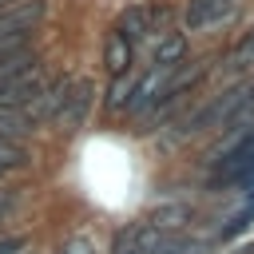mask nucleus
Returning a JSON list of instances; mask_svg holds the SVG:
<instances>
[{"label": "nucleus", "mask_w": 254, "mask_h": 254, "mask_svg": "<svg viewBox=\"0 0 254 254\" xmlns=\"http://www.w3.org/2000/svg\"><path fill=\"white\" fill-rule=\"evenodd\" d=\"M91 99H95V87L87 79H71L67 91H64V99H60V107H56V115H52V123L60 131H79L83 119H87V111H91Z\"/></svg>", "instance_id": "obj_1"}, {"label": "nucleus", "mask_w": 254, "mask_h": 254, "mask_svg": "<svg viewBox=\"0 0 254 254\" xmlns=\"http://www.w3.org/2000/svg\"><path fill=\"white\" fill-rule=\"evenodd\" d=\"M238 8H242V0H190L183 20L190 32H214V28L230 24L238 16Z\"/></svg>", "instance_id": "obj_2"}, {"label": "nucleus", "mask_w": 254, "mask_h": 254, "mask_svg": "<svg viewBox=\"0 0 254 254\" xmlns=\"http://www.w3.org/2000/svg\"><path fill=\"white\" fill-rule=\"evenodd\" d=\"M44 16H48V0H12L0 8V36L36 32Z\"/></svg>", "instance_id": "obj_3"}, {"label": "nucleus", "mask_w": 254, "mask_h": 254, "mask_svg": "<svg viewBox=\"0 0 254 254\" xmlns=\"http://www.w3.org/2000/svg\"><path fill=\"white\" fill-rule=\"evenodd\" d=\"M131 56H135V44H131L119 28H115V32H107V40H103V64H107L111 79L131 71Z\"/></svg>", "instance_id": "obj_4"}, {"label": "nucleus", "mask_w": 254, "mask_h": 254, "mask_svg": "<svg viewBox=\"0 0 254 254\" xmlns=\"http://www.w3.org/2000/svg\"><path fill=\"white\" fill-rule=\"evenodd\" d=\"M119 32L135 44V40H143L147 32H155V12L151 8H143V4H135V8H127L123 16H119Z\"/></svg>", "instance_id": "obj_5"}, {"label": "nucleus", "mask_w": 254, "mask_h": 254, "mask_svg": "<svg viewBox=\"0 0 254 254\" xmlns=\"http://www.w3.org/2000/svg\"><path fill=\"white\" fill-rule=\"evenodd\" d=\"M183 60H187V36L183 32H167L155 44V64L159 67H179Z\"/></svg>", "instance_id": "obj_6"}, {"label": "nucleus", "mask_w": 254, "mask_h": 254, "mask_svg": "<svg viewBox=\"0 0 254 254\" xmlns=\"http://www.w3.org/2000/svg\"><path fill=\"white\" fill-rule=\"evenodd\" d=\"M28 131H36V123L24 115V107H4V103H0V135H8V139H24Z\"/></svg>", "instance_id": "obj_7"}, {"label": "nucleus", "mask_w": 254, "mask_h": 254, "mask_svg": "<svg viewBox=\"0 0 254 254\" xmlns=\"http://www.w3.org/2000/svg\"><path fill=\"white\" fill-rule=\"evenodd\" d=\"M28 163H32L28 147H24L20 139H8V135H0V171H24Z\"/></svg>", "instance_id": "obj_8"}, {"label": "nucleus", "mask_w": 254, "mask_h": 254, "mask_svg": "<svg viewBox=\"0 0 254 254\" xmlns=\"http://www.w3.org/2000/svg\"><path fill=\"white\" fill-rule=\"evenodd\" d=\"M32 67H36V52H32V48H28V52H16V56H0V87L12 83L16 75L32 71Z\"/></svg>", "instance_id": "obj_9"}, {"label": "nucleus", "mask_w": 254, "mask_h": 254, "mask_svg": "<svg viewBox=\"0 0 254 254\" xmlns=\"http://www.w3.org/2000/svg\"><path fill=\"white\" fill-rule=\"evenodd\" d=\"M187 218H190V206H183V202H167V206H159V210L151 214V222H155L159 230H183Z\"/></svg>", "instance_id": "obj_10"}, {"label": "nucleus", "mask_w": 254, "mask_h": 254, "mask_svg": "<svg viewBox=\"0 0 254 254\" xmlns=\"http://www.w3.org/2000/svg\"><path fill=\"white\" fill-rule=\"evenodd\" d=\"M131 87H135L131 71H127V75H115V83H111V91H107V111H111V115H119V111L127 107V99H131Z\"/></svg>", "instance_id": "obj_11"}, {"label": "nucleus", "mask_w": 254, "mask_h": 254, "mask_svg": "<svg viewBox=\"0 0 254 254\" xmlns=\"http://www.w3.org/2000/svg\"><path fill=\"white\" fill-rule=\"evenodd\" d=\"M32 48V32H16V36H0V56H16Z\"/></svg>", "instance_id": "obj_12"}, {"label": "nucleus", "mask_w": 254, "mask_h": 254, "mask_svg": "<svg viewBox=\"0 0 254 254\" xmlns=\"http://www.w3.org/2000/svg\"><path fill=\"white\" fill-rule=\"evenodd\" d=\"M250 60H254V32H250V36L242 40V48H238V52L230 56V67H246Z\"/></svg>", "instance_id": "obj_13"}, {"label": "nucleus", "mask_w": 254, "mask_h": 254, "mask_svg": "<svg viewBox=\"0 0 254 254\" xmlns=\"http://www.w3.org/2000/svg\"><path fill=\"white\" fill-rule=\"evenodd\" d=\"M24 246H28L24 234H4V238H0V254H20Z\"/></svg>", "instance_id": "obj_14"}, {"label": "nucleus", "mask_w": 254, "mask_h": 254, "mask_svg": "<svg viewBox=\"0 0 254 254\" xmlns=\"http://www.w3.org/2000/svg\"><path fill=\"white\" fill-rule=\"evenodd\" d=\"M60 254H91V246H87L83 238H71V242H67V246L60 250Z\"/></svg>", "instance_id": "obj_15"}, {"label": "nucleus", "mask_w": 254, "mask_h": 254, "mask_svg": "<svg viewBox=\"0 0 254 254\" xmlns=\"http://www.w3.org/2000/svg\"><path fill=\"white\" fill-rule=\"evenodd\" d=\"M12 206H16V194L12 190H0V214H8Z\"/></svg>", "instance_id": "obj_16"}, {"label": "nucleus", "mask_w": 254, "mask_h": 254, "mask_svg": "<svg viewBox=\"0 0 254 254\" xmlns=\"http://www.w3.org/2000/svg\"><path fill=\"white\" fill-rule=\"evenodd\" d=\"M4 4H12V0H0V8H4Z\"/></svg>", "instance_id": "obj_17"}]
</instances>
